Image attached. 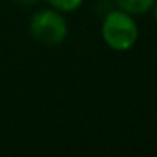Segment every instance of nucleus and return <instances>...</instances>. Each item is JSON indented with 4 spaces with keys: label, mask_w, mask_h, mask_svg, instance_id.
I'll list each match as a JSON object with an SVG mask.
<instances>
[{
    "label": "nucleus",
    "mask_w": 157,
    "mask_h": 157,
    "mask_svg": "<svg viewBox=\"0 0 157 157\" xmlns=\"http://www.w3.org/2000/svg\"><path fill=\"white\" fill-rule=\"evenodd\" d=\"M117 7L132 15H144L152 10L157 0H115Z\"/></svg>",
    "instance_id": "nucleus-3"
},
{
    "label": "nucleus",
    "mask_w": 157,
    "mask_h": 157,
    "mask_svg": "<svg viewBox=\"0 0 157 157\" xmlns=\"http://www.w3.org/2000/svg\"><path fill=\"white\" fill-rule=\"evenodd\" d=\"M101 37L110 49L117 52H127L139 41V25L135 15L117 9L105 15L101 22Z\"/></svg>",
    "instance_id": "nucleus-1"
},
{
    "label": "nucleus",
    "mask_w": 157,
    "mask_h": 157,
    "mask_svg": "<svg viewBox=\"0 0 157 157\" xmlns=\"http://www.w3.org/2000/svg\"><path fill=\"white\" fill-rule=\"evenodd\" d=\"M46 2H48L52 9H56V10H59V12L64 14V12L78 10V9L83 5L85 0H46Z\"/></svg>",
    "instance_id": "nucleus-4"
},
{
    "label": "nucleus",
    "mask_w": 157,
    "mask_h": 157,
    "mask_svg": "<svg viewBox=\"0 0 157 157\" xmlns=\"http://www.w3.org/2000/svg\"><path fill=\"white\" fill-rule=\"evenodd\" d=\"M39 0H15V4H19V5H22V7H29V5H34V4H37Z\"/></svg>",
    "instance_id": "nucleus-5"
},
{
    "label": "nucleus",
    "mask_w": 157,
    "mask_h": 157,
    "mask_svg": "<svg viewBox=\"0 0 157 157\" xmlns=\"http://www.w3.org/2000/svg\"><path fill=\"white\" fill-rule=\"evenodd\" d=\"M152 12H154V17H155V21H157V2L154 4V7H152Z\"/></svg>",
    "instance_id": "nucleus-6"
},
{
    "label": "nucleus",
    "mask_w": 157,
    "mask_h": 157,
    "mask_svg": "<svg viewBox=\"0 0 157 157\" xmlns=\"http://www.w3.org/2000/svg\"><path fill=\"white\" fill-rule=\"evenodd\" d=\"M29 29L32 37L44 46H58L68 37V24L63 17V12L52 7L34 12Z\"/></svg>",
    "instance_id": "nucleus-2"
}]
</instances>
